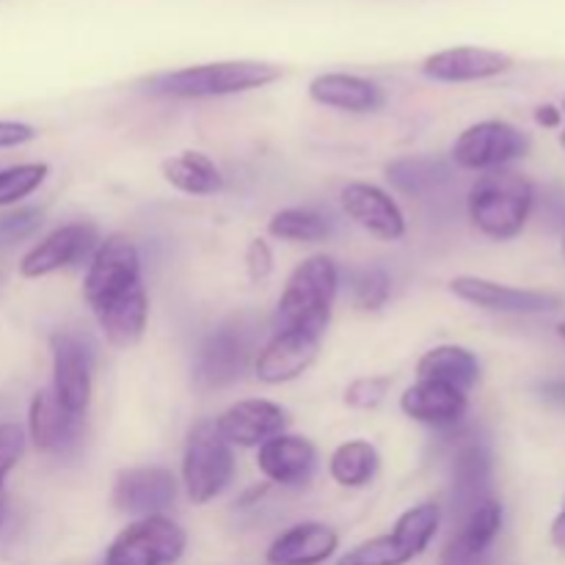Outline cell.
I'll list each match as a JSON object with an SVG mask.
<instances>
[{"instance_id": "1", "label": "cell", "mask_w": 565, "mask_h": 565, "mask_svg": "<svg viewBox=\"0 0 565 565\" xmlns=\"http://www.w3.org/2000/svg\"><path fill=\"white\" fill-rule=\"evenodd\" d=\"M535 207V185L513 169L483 171L469 188L467 213L475 230L491 241H513L524 232Z\"/></svg>"}, {"instance_id": "2", "label": "cell", "mask_w": 565, "mask_h": 565, "mask_svg": "<svg viewBox=\"0 0 565 565\" xmlns=\"http://www.w3.org/2000/svg\"><path fill=\"white\" fill-rule=\"evenodd\" d=\"M279 77L281 66L268 61H215V64H196L154 75L152 81H147V88L160 97L207 99L265 88Z\"/></svg>"}, {"instance_id": "3", "label": "cell", "mask_w": 565, "mask_h": 565, "mask_svg": "<svg viewBox=\"0 0 565 565\" xmlns=\"http://www.w3.org/2000/svg\"><path fill=\"white\" fill-rule=\"evenodd\" d=\"M340 292V268L326 254L303 259L287 279L276 303V329H329Z\"/></svg>"}, {"instance_id": "4", "label": "cell", "mask_w": 565, "mask_h": 565, "mask_svg": "<svg viewBox=\"0 0 565 565\" xmlns=\"http://www.w3.org/2000/svg\"><path fill=\"white\" fill-rule=\"evenodd\" d=\"M235 478V452L218 434L215 419H202L191 428L182 452V486L193 505H207L224 494Z\"/></svg>"}, {"instance_id": "5", "label": "cell", "mask_w": 565, "mask_h": 565, "mask_svg": "<svg viewBox=\"0 0 565 565\" xmlns=\"http://www.w3.org/2000/svg\"><path fill=\"white\" fill-rule=\"evenodd\" d=\"M141 285V254L136 241L119 232L103 237L83 276V301L88 303L92 315L121 301Z\"/></svg>"}, {"instance_id": "6", "label": "cell", "mask_w": 565, "mask_h": 565, "mask_svg": "<svg viewBox=\"0 0 565 565\" xmlns=\"http://www.w3.org/2000/svg\"><path fill=\"white\" fill-rule=\"evenodd\" d=\"M185 530L169 516H143L127 524L99 565H174L185 555Z\"/></svg>"}, {"instance_id": "7", "label": "cell", "mask_w": 565, "mask_h": 565, "mask_svg": "<svg viewBox=\"0 0 565 565\" xmlns=\"http://www.w3.org/2000/svg\"><path fill=\"white\" fill-rule=\"evenodd\" d=\"M530 136L502 119H486L469 125L452 143V163L467 171L505 169L530 152Z\"/></svg>"}, {"instance_id": "8", "label": "cell", "mask_w": 565, "mask_h": 565, "mask_svg": "<svg viewBox=\"0 0 565 565\" xmlns=\"http://www.w3.org/2000/svg\"><path fill=\"white\" fill-rule=\"evenodd\" d=\"M99 230L92 221H72V224L58 226L50 235H44L25 257L20 259L22 279H44L58 270L77 268L88 263L99 246Z\"/></svg>"}, {"instance_id": "9", "label": "cell", "mask_w": 565, "mask_h": 565, "mask_svg": "<svg viewBox=\"0 0 565 565\" xmlns=\"http://www.w3.org/2000/svg\"><path fill=\"white\" fill-rule=\"evenodd\" d=\"M326 331L318 329H276L254 359V373L263 384L279 386L307 373L318 359Z\"/></svg>"}, {"instance_id": "10", "label": "cell", "mask_w": 565, "mask_h": 565, "mask_svg": "<svg viewBox=\"0 0 565 565\" xmlns=\"http://www.w3.org/2000/svg\"><path fill=\"white\" fill-rule=\"evenodd\" d=\"M248 359H252V342L243 326L221 323L199 348L193 379L202 390H224L246 373Z\"/></svg>"}, {"instance_id": "11", "label": "cell", "mask_w": 565, "mask_h": 565, "mask_svg": "<svg viewBox=\"0 0 565 565\" xmlns=\"http://www.w3.org/2000/svg\"><path fill=\"white\" fill-rule=\"evenodd\" d=\"M177 494H180V483L171 469L132 467L116 475L110 502L125 516H163L166 508L174 505Z\"/></svg>"}, {"instance_id": "12", "label": "cell", "mask_w": 565, "mask_h": 565, "mask_svg": "<svg viewBox=\"0 0 565 565\" xmlns=\"http://www.w3.org/2000/svg\"><path fill=\"white\" fill-rule=\"evenodd\" d=\"M450 292L472 307L500 315H544L563 307V298L557 292L524 290V287L500 285L480 276H456L450 281Z\"/></svg>"}, {"instance_id": "13", "label": "cell", "mask_w": 565, "mask_h": 565, "mask_svg": "<svg viewBox=\"0 0 565 565\" xmlns=\"http://www.w3.org/2000/svg\"><path fill=\"white\" fill-rule=\"evenodd\" d=\"M50 351H53V386H50V392L61 403V408H66L75 417H86L94 392L92 353L75 334H53Z\"/></svg>"}, {"instance_id": "14", "label": "cell", "mask_w": 565, "mask_h": 565, "mask_svg": "<svg viewBox=\"0 0 565 565\" xmlns=\"http://www.w3.org/2000/svg\"><path fill=\"white\" fill-rule=\"evenodd\" d=\"M340 204L353 224L362 226L367 235L384 243H395L406 237V213L397 199L373 182H348L340 193Z\"/></svg>"}, {"instance_id": "15", "label": "cell", "mask_w": 565, "mask_h": 565, "mask_svg": "<svg viewBox=\"0 0 565 565\" xmlns=\"http://www.w3.org/2000/svg\"><path fill=\"white\" fill-rule=\"evenodd\" d=\"M287 423L290 417L285 408L263 397L232 403L215 417V428L232 447H263L274 436L287 434Z\"/></svg>"}, {"instance_id": "16", "label": "cell", "mask_w": 565, "mask_h": 565, "mask_svg": "<svg viewBox=\"0 0 565 565\" xmlns=\"http://www.w3.org/2000/svg\"><path fill=\"white\" fill-rule=\"evenodd\" d=\"M318 467V447L298 434H279L257 447V469L265 480L285 489H301Z\"/></svg>"}, {"instance_id": "17", "label": "cell", "mask_w": 565, "mask_h": 565, "mask_svg": "<svg viewBox=\"0 0 565 565\" xmlns=\"http://www.w3.org/2000/svg\"><path fill=\"white\" fill-rule=\"evenodd\" d=\"M401 412L419 425L450 430L467 417L469 395L441 381L417 379V384H412L401 395Z\"/></svg>"}, {"instance_id": "18", "label": "cell", "mask_w": 565, "mask_h": 565, "mask_svg": "<svg viewBox=\"0 0 565 565\" xmlns=\"http://www.w3.org/2000/svg\"><path fill=\"white\" fill-rule=\"evenodd\" d=\"M513 70V58L502 50L489 47H447L423 61V75L439 83H475L505 75Z\"/></svg>"}, {"instance_id": "19", "label": "cell", "mask_w": 565, "mask_h": 565, "mask_svg": "<svg viewBox=\"0 0 565 565\" xmlns=\"http://www.w3.org/2000/svg\"><path fill=\"white\" fill-rule=\"evenodd\" d=\"M83 417H75L50 390H39L33 395L31 408H28V439L44 456H61L70 452L81 439Z\"/></svg>"}, {"instance_id": "20", "label": "cell", "mask_w": 565, "mask_h": 565, "mask_svg": "<svg viewBox=\"0 0 565 565\" xmlns=\"http://www.w3.org/2000/svg\"><path fill=\"white\" fill-rule=\"evenodd\" d=\"M340 550V533L323 522H301L279 535L265 552L268 565H323Z\"/></svg>"}, {"instance_id": "21", "label": "cell", "mask_w": 565, "mask_h": 565, "mask_svg": "<svg viewBox=\"0 0 565 565\" xmlns=\"http://www.w3.org/2000/svg\"><path fill=\"white\" fill-rule=\"evenodd\" d=\"M309 97L312 103L345 110V114H375L386 103V94L379 83L351 75V72H323V75L312 77Z\"/></svg>"}, {"instance_id": "22", "label": "cell", "mask_w": 565, "mask_h": 565, "mask_svg": "<svg viewBox=\"0 0 565 565\" xmlns=\"http://www.w3.org/2000/svg\"><path fill=\"white\" fill-rule=\"evenodd\" d=\"M491 452L483 441H467L452 461V502L458 516L483 502L491 486Z\"/></svg>"}, {"instance_id": "23", "label": "cell", "mask_w": 565, "mask_h": 565, "mask_svg": "<svg viewBox=\"0 0 565 565\" xmlns=\"http://www.w3.org/2000/svg\"><path fill=\"white\" fill-rule=\"evenodd\" d=\"M99 329H103L105 340L114 348H132L143 340L149 323V296L147 287H136L130 296L121 301L110 303V307L94 312Z\"/></svg>"}, {"instance_id": "24", "label": "cell", "mask_w": 565, "mask_h": 565, "mask_svg": "<svg viewBox=\"0 0 565 565\" xmlns=\"http://www.w3.org/2000/svg\"><path fill=\"white\" fill-rule=\"evenodd\" d=\"M417 379L441 381L469 395L480 381V359L463 345H436L419 356Z\"/></svg>"}, {"instance_id": "25", "label": "cell", "mask_w": 565, "mask_h": 565, "mask_svg": "<svg viewBox=\"0 0 565 565\" xmlns=\"http://www.w3.org/2000/svg\"><path fill=\"white\" fill-rule=\"evenodd\" d=\"M160 174L171 188L188 193V196H213L224 188V174L218 166L196 149H185L174 158H166L160 163Z\"/></svg>"}, {"instance_id": "26", "label": "cell", "mask_w": 565, "mask_h": 565, "mask_svg": "<svg viewBox=\"0 0 565 565\" xmlns=\"http://www.w3.org/2000/svg\"><path fill=\"white\" fill-rule=\"evenodd\" d=\"M502 522H505L502 502L494 500V497H486L472 511L463 513L450 544L472 557H486L491 546H494L497 535L502 533Z\"/></svg>"}, {"instance_id": "27", "label": "cell", "mask_w": 565, "mask_h": 565, "mask_svg": "<svg viewBox=\"0 0 565 565\" xmlns=\"http://www.w3.org/2000/svg\"><path fill=\"white\" fill-rule=\"evenodd\" d=\"M450 163L436 154H414V158H401L386 166V180L406 196H425L450 182Z\"/></svg>"}, {"instance_id": "28", "label": "cell", "mask_w": 565, "mask_h": 565, "mask_svg": "<svg viewBox=\"0 0 565 565\" xmlns=\"http://www.w3.org/2000/svg\"><path fill=\"white\" fill-rule=\"evenodd\" d=\"M381 469V452L367 439H348L331 452L329 475L342 489H367Z\"/></svg>"}, {"instance_id": "29", "label": "cell", "mask_w": 565, "mask_h": 565, "mask_svg": "<svg viewBox=\"0 0 565 565\" xmlns=\"http://www.w3.org/2000/svg\"><path fill=\"white\" fill-rule=\"evenodd\" d=\"M441 524V505L436 502H419V505L408 508L406 513H401V519L392 527V539L408 552V557H419L430 546V541L436 539Z\"/></svg>"}, {"instance_id": "30", "label": "cell", "mask_w": 565, "mask_h": 565, "mask_svg": "<svg viewBox=\"0 0 565 565\" xmlns=\"http://www.w3.org/2000/svg\"><path fill=\"white\" fill-rule=\"evenodd\" d=\"M268 232L287 243H320L331 235V224L318 210L287 207L274 213V218L268 221Z\"/></svg>"}, {"instance_id": "31", "label": "cell", "mask_w": 565, "mask_h": 565, "mask_svg": "<svg viewBox=\"0 0 565 565\" xmlns=\"http://www.w3.org/2000/svg\"><path fill=\"white\" fill-rule=\"evenodd\" d=\"M348 285H351L353 303H356L359 309H364V312H379V309H384L392 298V279L384 268H379V265L353 270Z\"/></svg>"}, {"instance_id": "32", "label": "cell", "mask_w": 565, "mask_h": 565, "mask_svg": "<svg viewBox=\"0 0 565 565\" xmlns=\"http://www.w3.org/2000/svg\"><path fill=\"white\" fill-rule=\"evenodd\" d=\"M47 177V163H20L0 169V207H9V204H17L25 196H31L33 191L44 185Z\"/></svg>"}, {"instance_id": "33", "label": "cell", "mask_w": 565, "mask_h": 565, "mask_svg": "<svg viewBox=\"0 0 565 565\" xmlns=\"http://www.w3.org/2000/svg\"><path fill=\"white\" fill-rule=\"evenodd\" d=\"M412 563L408 552L392 539V533L370 539L364 544L353 546L337 561V565H406Z\"/></svg>"}, {"instance_id": "34", "label": "cell", "mask_w": 565, "mask_h": 565, "mask_svg": "<svg viewBox=\"0 0 565 565\" xmlns=\"http://www.w3.org/2000/svg\"><path fill=\"white\" fill-rule=\"evenodd\" d=\"M392 390L390 375H362V379L351 381L345 386V406L359 408V412H370V408H379L386 401Z\"/></svg>"}, {"instance_id": "35", "label": "cell", "mask_w": 565, "mask_h": 565, "mask_svg": "<svg viewBox=\"0 0 565 565\" xmlns=\"http://www.w3.org/2000/svg\"><path fill=\"white\" fill-rule=\"evenodd\" d=\"M44 224V213L39 207H20L14 213L0 215V246H14V243L31 237Z\"/></svg>"}, {"instance_id": "36", "label": "cell", "mask_w": 565, "mask_h": 565, "mask_svg": "<svg viewBox=\"0 0 565 565\" xmlns=\"http://www.w3.org/2000/svg\"><path fill=\"white\" fill-rule=\"evenodd\" d=\"M28 447L25 430L17 423H0V494H3V483L9 478L11 469L22 461Z\"/></svg>"}, {"instance_id": "37", "label": "cell", "mask_w": 565, "mask_h": 565, "mask_svg": "<svg viewBox=\"0 0 565 565\" xmlns=\"http://www.w3.org/2000/svg\"><path fill=\"white\" fill-rule=\"evenodd\" d=\"M246 274L254 285H263L270 274H274V252H270L268 241L263 237H254L246 246Z\"/></svg>"}, {"instance_id": "38", "label": "cell", "mask_w": 565, "mask_h": 565, "mask_svg": "<svg viewBox=\"0 0 565 565\" xmlns=\"http://www.w3.org/2000/svg\"><path fill=\"white\" fill-rule=\"evenodd\" d=\"M36 136L39 130L33 125H28V121L0 119V149L22 147V143H31Z\"/></svg>"}, {"instance_id": "39", "label": "cell", "mask_w": 565, "mask_h": 565, "mask_svg": "<svg viewBox=\"0 0 565 565\" xmlns=\"http://www.w3.org/2000/svg\"><path fill=\"white\" fill-rule=\"evenodd\" d=\"M539 395H541V401L552 403V406H557V408H565V379L541 381Z\"/></svg>"}, {"instance_id": "40", "label": "cell", "mask_w": 565, "mask_h": 565, "mask_svg": "<svg viewBox=\"0 0 565 565\" xmlns=\"http://www.w3.org/2000/svg\"><path fill=\"white\" fill-rule=\"evenodd\" d=\"M533 116H535V125L546 127V130H555V127H561V121H563V110L552 103L539 105Z\"/></svg>"}, {"instance_id": "41", "label": "cell", "mask_w": 565, "mask_h": 565, "mask_svg": "<svg viewBox=\"0 0 565 565\" xmlns=\"http://www.w3.org/2000/svg\"><path fill=\"white\" fill-rule=\"evenodd\" d=\"M441 565H486V557H472L467 552L456 550L452 544H447L445 552H441Z\"/></svg>"}, {"instance_id": "42", "label": "cell", "mask_w": 565, "mask_h": 565, "mask_svg": "<svg viewBox=\"0 0 565 565\" xmlns=\"http://www.w3.org/2000/svg\"><path fill=\"white\" fill-rule=\"evenodd\" d=\"M550 535H552V544H555L557 550L565 552V511H561V513H557V516H555V522H552Z\"/></svg>"}, {"instance_id": "43", "label": "cell", "mask_w": 565, "mask_h": 565, "mask_svg": "<svg viewBox=\"0 0 565 565\" xmlns=\"http://www.w3.org/2000/svg\"><path fill=\"white\" fill-rule=\"evenodd\" d=\"M6 511H9V508H6V494H0V527H3L6 522Z\"/></svg>"}, {"instance_id": "44", "label": "cell", "mask_w": 565, "mask_h": 565, "mask_svg": "<svg viewBox=\"0 0 565 565\" xmlns=\"http://www.w3.org/2000/svg\"><path fill=\"white\" fill-rule=\"evenodd\" d=\"M561 254H563V259H565V221L561 224Z\"/></svg>"}, {"instance_id": "45", "label": "cell", "mask_w": 565, "mask_h": 565, "mask_svg": "<svg viewBox=\"0 0 565 565\" xmlns=\"http://www.w3.org/2000/svg\"><path fill=\"white\" fill-rule=\"evenodd\" d=\"M557 337H561V340L565 342V320H563L561 326H557Z\"/></svg>"}, {"instance_id": "46", "label": "cell", "mask_w": 565, "mask_h": 565, "mask_svg": "<svg viewBox=\"0 0 565 565\" xmlns=\"http://www.w3.org/2000/svg\"><path fill=\"white\" fill-rule=\"evenodd\" d=\"M561 143H563V149H565V130L561 132Z\"/></svg>"}, {"instance_id": "47", "label": "cell", "mask_w": 565, "mask_h": 565, "mask_svg": "<svg viewBox=\"0 0 565 565\" xmlns=\"http://www.w3.org/2000/svg\"><path fill=\"white\" fill-rule=\"evenodd\" d=\"M563 511H565V494H563Z\"/></svg>"}, {"instance_id": "48", "label": "cell", "mask_w": 565, "mask_h": 565, "mask_svg": "<svg viewBox=\"0 0 565 565\" xmlns=\"http://www.w3.org/2000/svg\"><path fill=\"white\" fill-rule=\"evenodd\" d=\"M563 110H565V97H563Z\"/></svg>"}]
</instances>
